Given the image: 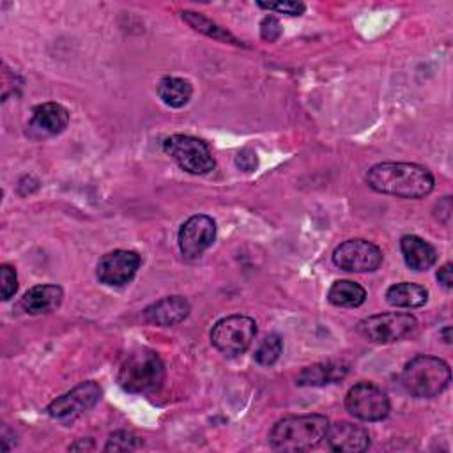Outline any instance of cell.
I'll return each instance as SVG.
<instances>
[{"label":"cell","instance_id":"30bf717a","mask_svg":"<svg viewBox=\"0 0 453 453\" xmlns=\"http://www.w3.org/2000/svg\"><path fill=\"white\" fill-rule=\"evenodd\" d=\"M101 388L97 382L94 380H87L78 384L76 388H73L71 391L57 396L48 407L46 412L48 416L55 418V419H73L83 412H87L88 409H92L99 398H101Z\"/></svg>","mask_w":453,"mask_h":453},{"label":"cell","instance_id":"5b68a950","mask_svg":"<svg viewBox=\"0 0 453 453\" xmlns=\"http://www.w3.org/2000/svg\"><path fill=\"white\" fill-rule=\"evenodd\" d=\"M163 150L184 172L193 175H205L214 170V156L209 145L191 134H172L165 138Z\"/></svg>","mask_w":453,"mask_h":453},{"label":"cell","instance_id":"44dd1931","mask_svg":"<svg viewBox=\"0 0 453 453\" xmlns=\"http://www.w3.org/2000/svg\"><path fill=\"white\" fill-rule=\"evenodd\" d=\"M366 299V290L350 280H338L329 287L327 301L334 306L342 308H356L361 306Z\"/></svg>","mask_w":453,"mask_h":453},{"label":"cell","instance_id":"9a60e30c","mask_svg":"<svg viewBox=\"0 0 453 453\" xmlns=\"http://www.w3.org/2000/svg\"><path fill=\"white\" fill-rule=\"evenodd\" d=\"M189 303L182 296H168L163 297L152 304H149L143 310V319L149 324L159 326V327H170L179 322H182L189 315Z\"/></svg>","mask_w":453,"mask_h":453},{"label":"cell","instance_id":"2e32d148","mask_svg":"<svg viewBox=\"0 0 453 453\" xmlns=\"http://www.w3.org/2000/svg\"><path fill=\"white\" fill-rule=\"evenodd\" d=\"M62 297H64V290L58 285H51V283L35 285L23 294L19 306L30 315L48 313L60 306Z\"/></svg>","mask_w":453,"mask_h":453},{"label":"cell","instance_id":"d6986e66","mask_svg":"<svg viewBox=\"0 0 453 453\" xmlns=\"http://www.w3.org/2000/svg\"><path fill=\"white\" fill-rule=\"evenodd\" d=\"M426 288L411 281L395 283L386 290V301L395 308H419L426 303Z\"/></svg>","mask_w":453,"mask_h":453},{"label":"cell","instance_id":"4fadbf2b","mask_svg":"<svg viewBox=\"0 0 453 453\" xmlns=\"http://www.w3.org/2000/svg\"><path fill=\"white\" fill-rule=\"evenodd\" d=\"M69 124V110L62 106L60 103H41L34 106L30 120H28V131L35 138L44 136H55L60 134Z\"/></svg>","mask_w":453,"mask_h":453},{"label":"cell","instance_id":"8992f818","mask_svg":"<svg viewBox=\"0 0 453 453\" xmlns=\"http://www.w3.org/2000/svg\"><path fill=\"white\" fill-rule=\"evenodd\" d=\"M257 334V324L248 315H228L211 329V343L225 356H239L250 349Z\"/></svg>","mask_w":453,"mask_h":453},{"label":"cell","instance_id":"e0dca14e","mask_svg":"<svg viewBox=\"0 0 453 453\" xmlns=\"http://www.w3.org/2000/svg\"><path fill=\"white\" fill-rule=\"evenodd\" d=\"M400 250L405 264L414 271H426L437 260L435 248L418 235H403L400 239Z\"/></svg>","mask_w":453,"mask_h":453},{"label":"cell","instance_id":"603a6c76","mask_svg":"<svg viewBox=\"0 0 453 453\" xmlns=\"http://www.w3.org/2000/svg\"><path fill=\"white\" fill-rule=\"evenodd\" d=\"M281 350H283V340L280 334L276 333H271L267 336H264V340L258 343V347L255 349V361L262 366H269V365H274L280 356H281Z\"/></svg>","mask_w":453,"mask_h":453},{"label":"cell","instance_id":"3957f363","mask_svg":"<svg viewBox=\"0 0 453 453\" xmlns=\"http://www.w3.org/2000/svg\"><path fill=\"white\" fill-rule=\"evenodd\" d=\"M451 380L446 361L435 356L419 354L405 363L402 370V386L416 398H434L441 395Z\"/></svg>","mask_w":453,"mask_h":453},{"label":"cell","instance_id":"cb8c5ba5","mask_svg":"<svg viewBox=\"0 0 453 453\" xmlns=\"http://www.w3.org/2000/svg\"><path fill=\"white\" fill-rule=\"evenodd\" d=\"M142 444L143 441L133 432L117 430L108 437L104 444V451H133V449H138Z\"/></svg>","mask_w":453,"mask_h":453},{"label":"cell","instance_id":"7a4b0ae2","mask_svg":"<svg viewBox=\"0 0 453 453\" xmlns=\"http://www.w3.org/2000/svg\"><path fill=\"white\" fill-rule=\"evenodd\" d=\"M329 428V419L322 414L287 416L274 423L269 442L278 451H304L320 444Z\"/></svg>","mask_w":453,"mask_h":453},{"label":"cell","instance_id":"5bb4252c","mask_svg":"<svg viewBox=\"0 0 453 453\" xmlns=\"http://www.w3.org/2000/svg\"><path fill=\"white\" fill-rule=\"evenodd\" d=\"M324 439L333 451L340 453H361L370 446L368 430L349 421H336L329 425Z\"/></svg>","mask_w":453,"mask_h":453},{"label":"cell","instance_id":"ac0fdd59","mask_svg":"<svg viewBox=\"0 0 453 453\" xmlns=\"http://www.w3.org/2000/svg\"><path fill=\"white\" fill-rule=\"evenodd\" d=\"M347 375V366L340 363H315L299 372L296 382L299 386H326L342 380Z\"/></svg>","mask_w":453,"mask_h":453},{"label":"cell","instance_id":"d4e9b609","mask_svg":"<svg viewBox=\"0 0 453 453\" xmlns=\"http://www.w3.org/2000/svg\"><path fill=\"white\" fill-rule=\"evenodd\" d=\"M257 5L267 11L287 14V16H301L306 9L303 2H257Z\"/></svg>","mask_w":453,"mask_h":453},{"label":"cell","instance_id":"7402d4cb","mask_svg":"<svg viewBox=\"0 0 453 453\" xmlns=\"http://www.w3.org/2000/svg\"><path fill=\"white\" fill-rule=\"evenodd\" d=\"M182 19L196 32L207 35V37H212L216 41H221V42H230V44H235V46H244L242 41H239L234 34H230L226 28L219 27L218 23H214L212 19L195 12V11H182Z\"/></svg>","mask_w":453,"mask_h":453},{"label":"cell","instance_id":"277c9868","mask_svg":"<svg viewBox=\"0 0 453 453\" xmlns=\"http://www.w3.org/2000/svg\"><path fill=\"white\" fill-rule=\"evenodd\" d=\"M165 380V365L161 357L149 349L131 352L119 368L117 382L127 393H152Z\"/></svg>","mask_w":453,"mask_h":453},{"label":"cell","instance_id":"ba28073f","mask_svg":"<svg viewBox=\"0 0 453 453\" xmlns=\"http://www.w3.org/2000/svg\"><path fill=\"white\" fill-rule=\"evenodd\" d=\"M345 409L361 421H380L388 418L391 403L388 395L373 382H357L347 391Z\"/></svg>","mask_w":453,"mask_h":453},{"label":"cell","instance_id":"6da1fadb","mask_svg":"<svg viewBox=\"0 0 453 453\" xmlns=\"http://www.w3.org/2000/svg\"><path fill=\"white\" fill-rule=\"evenodd\" d=\"M366 184L384 195L398 198H423L434 189V175L428 168L418 163L386 161L373 165L366 175Z\"/></svg>","mask_w":453,"mask_h":453},{"label":"cell","instance_id":"4dcf8cb0","mask_svg":"<svg viewBox=\"0 0 453 453\" xmlns=\"http://www.w3.org/2000/svg\"><path fill=\"white\" fill-rule=\"evenodd\" d=\"M96 446L92 442V439H78L76 442H73L69 446V451H92Z\"/></svg>","mask_w":453,"mask_h":453},{"label":"cell","instance_id":"ffe728a7","mask_svg":"<svg viewBox=\"0 0 453 453\" xmlns=\"http://www.w3.org/2000/svg\"><path fill=\"white\" fill-rule=\"evenodd\" d=\"M159 99L170 108H182L193 96V87L188 80L177 76H165L157 83Z\"/></svg>","mask_w":453,"mask_h":453},{"label":"cell","instance_id":"f1b7e54d","mask_svg":"<svg viewBox=\"0 0 453 453\" xmlns=\"http://www.w3.org/2000/svg\"><path fill=\"white\" fill-rule=\"evenodd\" d=\"M437 207H439V212H435V218H437L441 223L448 225V223H449V216H451V211H453V205H451V196H442V198L439 200Z\"/></svg>","mask_w":453,"mask_h":453},{"label":"cell","instance_id":"f546056e","mask_svg":"<svg viewBox=\"0 0 453 453\" xmlns=\"http://www.w3.org/2000/svg\"><path fill=\"white\" fill-rule=\"evenodd\" d=\"M437 280H439V283H441L446 290H449V288L453 287V276H451V264H449V262L444 264L442 267H439V271H437Z\"/></svg>","mask_w":453,"mask_h":453},{"label":"cell","instance_id":"484cf974","mask_svg":"<svg viewBox=\"0 0 453 453\" xmlns=\"http://www.w3.org/2000/svg\"><path fill=\"white\" fill-rule=\"evenodd\" d=\"M0 274H2V299L7 301L11 299L16 290H18V276H16V269L9 264H2L0 267Z\"/></svg>","mask_w":453,"mask_h":453},{"label":"cell","instance_id":"8fae6325","mask_svg":"<svg viewBox=\"0 0 453 453\" xmlns=\"http://www.w3.org/2000/svg\"><path fill=\"white\" fill-rule=\"evenodd\" d=\"M142 257L131 250H113L97 262L96 276L108 287H122L129 283L140 269Z\"/></svg>","mask_w":453,"mask_h":453},{"label":"cell","instance_id":"52a82bcc","mask_svg":"<svg viewBox=\"0 0 453 453\" xmlns=\"http://www.w3.org/2000/svg\"><path fill=\"white\" fill-rule=\"evenodd\" d=\"M418 327L416 317L411 313H377L370 315L357 324V331L363 338L373 343H393L409 334H412Z\"/></svg>","mask_w":453,"mask_h":453},{"label":"cell","instance_id":"9c48e42d","mask_svg":"<svg viewBox=\"0 0 453 453\" xmlns=\"http://www.w3.org/2000/svg\"><path fill=\"white\" fill-rule=\"evenodd\" d=\"M333 262L349 273H372L382 264V251L366 239H349L334 248Z\"/></svg>","mask_w":453,"mask_h":453},{"label":"cell","instance_id":"83f0119b","mask_svg":"<svg viewBox=\"0 0 453 453\" xmlns=\"http://www.w3.org/2000/svg\"><path fill=\"white\" fill-rule=\"evenodd\" d=\"M235 165L244 170V172H253L258 165V157H257V152L253 149H242L239 150L237 157H235Z\"/></svg>","mask_w":453,"mask_h":453},{"label":"cell","instance_id":"1f68e13d","mask_svg":"<svg viewBox=\"0 0 453 453\" xmlns=\"http://www.w3.org/2000/svg\"><path fill=\"white\" fill-rule=\"evenodd\" d=\"M449 331H451V327H449V326H446V327L441 331V334H442V338H444V342H446V343H451V336H449Z\"/></svg>","mask_w":453,"mask_h":453},{"label":"cell","instance_id":"7c38bea8","mask_svg":"<svg viewBox=\"0 0 453 453\" xmlns=\"http://www.w3.org/2000/svg\"><path fill=\"white\" fill-rule=\"evenodd\" d=\"M216 239V223L207 214L188 218L179 228V248L186 258H198Z\"/></svg>","mask_w":453,"mask_h":453},{"label":"cell","instance_id":"4316f807","mask_svg":"<svg viewBox=\"0 0 453 453\" xmlns=\"http://www.w3.org/2000/svg\"><path fill=\"white\" fill-rule=\"evenodd\" d=\"M260 35L264 41L274 42L281 35V25L274 16H267L260 23Z\"/></svg>","mask_w":453,"mask_h":453}]
</instances>
